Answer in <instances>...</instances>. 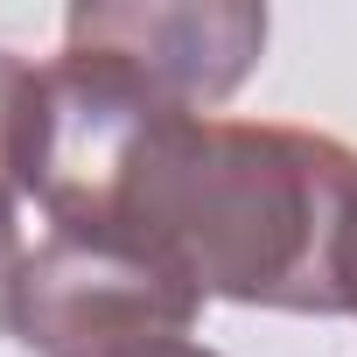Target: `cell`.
Segmentation results:
<instances>
[{
	"label": "cell",
	"mask_w": 357,
	"mask_h": 357,
	"mask_svg": "<svg viewBox=\"0 0 357 357\" xmlns=\"http://www.w3.org/2000/svg\"><path fill=\"white\" fill-rule=\"evenodd\" d=\"M22 266H29V252H22V231H0V329L15 322V294H22Z\"/></svg>",
	"instance_id": "cell-5"
},
{
	"label": "cell",
	"mask_w": 357,
	"mask_h": 357,
	"mask_svg": "<svg viewBox=\"0 0 357 357\" xmlns=\"http://www.w3.org/2000/svg\"><path fill=\"white\" fill-rule=\"evenodd\" d=\"M197 308L204 294L161 266L50 231L22 266L15 329L36 357H218L197 343Z\"/></svg>",
	"instance_id": "cell-2"
},
{
	"label": "cell",
	"mask_w": 357,
	"mask_h": 357,
	"mask_svg": "<svg viewBox=\"0 0 357 357\" xmlns=\"http://www.w3.org/2000/svg\"><path fill=\"white\" fill-rule=\"evenodd\" d=\"M36 204L56 238L119 245L204 301L343 315L357 154L329 133L175 112L84 56H56Z\"/></svg>",
	"instance_id": "cell-1"
},
{
	"label": "cell",
	"mask_w": 357,
	"mask_h": 357,
	"mask_svg": "<svg viewBox=\"0 0 357 357\" xmlns=\"http://www.w3.org/2000/svg\"><path fill=\"white\" fill-rule=\"evenodd\" d=\"M343 315H357V204H350V225H343Z\"/></svg>",
	"instance_id": "cell-6"
},
{
	"label": "cell",
	"mask_w": 357,
	"mask_h": 357,
	"mask_svg": "<svg viewBox=\"0 0 357 357\" xmlns=\"http://www.w3.org/2000/svg\"><path fill=\"white\" fill-rule=\"evenodd\" d=\"M43 161V70L0 50V231H15L22 197H36Z\"/></svg>",
	"instance_id": "cell-4"
},
{
	"label": "cell",
	"mask_w": 357,
	"mask_h": 357,
	"mask_svg": "<svg viewBox=\"0 0 357 357\" xmlns=\"http://www.w3.org/2000/svg\"><path fill=\"white\" fill-rule=\"evenodd\" d=\"M266 50V8L245 0H147V8H70L63 56L112 70L119 84L175 105H225Z\"/></svg>",
	"instance_id": "cell-3"
}]
</instances>
